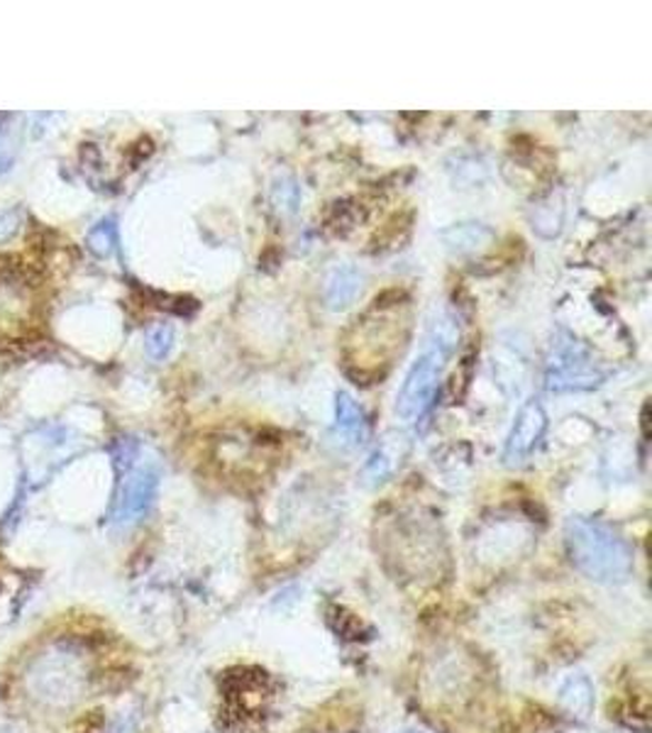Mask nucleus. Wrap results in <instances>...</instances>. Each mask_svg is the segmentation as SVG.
Wrapping results in <instances>:
<instances>
[{
  "label": "nucleus",
  "instance_id": "obj_1",
  "mask_svg": "<svg viewBox=\"0 0 652 733\" xmlns=\"http://www.w3.org/2000/svg\"><path fill=\"white\" fill-rule=\"evenodd\" d=\"M574 568L594 582H623L633 570V548L611 525L596 519H570L564 525Z\"/></svg>",
  "mask_w": 652,
  "mask_h": 733
},
{
  "label": "nucleus",
  "instance_id": "obj_2",
  "mask_svg": "<svg viewBox=\"0 0 652 733\" xmlns=\"http://www.w3.org/2000/svg\"><path fill=\"white\" fill-rule=\"evenodd\" d=\"M458 338L460 330L450 318H442L440 323L433 325V333H430L423 354L413 362L411 372L401 386L397 413L403 421L413 423L423 419V413L433 406L442 370H445L450 352L458 345Z\"/></svg>",
  "mask_w": 652,
  "mask_h": 733
},
{
  "label": "nucleus",
  "instance_id": "obj_3",
  "mask_svg": "<svg viewBox=\"0 0 652 733\" xmlns=\"http://www.w3.org/2000/svg\"><path fill=\"white\" fill-rule=\"evenodd\" d=\"M159 492V470L152 462H134V450L126 455V476L120 482V494L113 521L118 525L138 523L152 509Z\"/></svg>",
  "mask_w": 652,
  "mask_h": 733
},
{
  "label": "nucleus",
  "instance_id": "obj_4",
  "mask_svg": "<svg viewBox=\"0 0 652 733\" xmlns=\"http://www.w3.org/2000/svg\"><path fill=\"white\" fill-rule=\"evenodd\" d=\"M545 425H548V419H545L543 409H540V403H535V401L525 403L523 411L519 413V419H515L506 452H503L506 464H521L525 458H531V452L535 450L540 438H543V433H545Z\"/></svg>",
  "mask_w": 652,
  "mask_h": 733
},
{
  "label": "nucleus",
  "instance_id": "obj_5",
  "mask_svg": "<svg viewBox=\"0 0 652 733\" xmlns=\"http://www.w3.org/2000/svg\"><path fill=\"white\" fill-rule=\"evenodd\" d=\"M572 350H574V345L562 350L555 358V362H550V374H548L550 389L564 391V389H589V386L599 384L601 376L594 372V366L589 364L584 358L572 360Z\"/></svg>",
  "mask_w": 652,
  "mask_h": 733
},
{
  "label": "nucleus",
  "instance_id": "obj_6",
  "mask_svg": "<svg viewBox=\"0 0 652 733\" xmlns=\"http://www.w3.org/2000/svg\"><path fill=\"white\" fill-rule=\"evenodd\" d=\"M362 293V274L360 269H354L350 264L335 267L328 274L325 281V301L330 311H342L360 297Z\"/></svg>",
  "mask_w": 652,
  "mask_h": 733
},
{
  "label": "nucleus",
  "instance_id": "obj_7",
  "mask_svg": "<svg viewBox=\"0 0 652 733\" xmlns=\"http://www.w3.org/2000/svg\"><path fill=\"white\" fill-rule=\"evenodd\" d=\"M560 702L576 719H586L594 709V687L584 675H574L560 690Z\"/></svg>",
  "mask_w": 652,
  "mask_h": 733
},
{
  "label": "nucleus",
  "instance_id": "obj_8",
  "mask_svg": "<svg viewBox=\"0 0 652 733\" xmlns=\"http://www.w3.org/2000/svg\"><path fill=\"white\" fill-rule=\"evenodd\" d=\"M338 425L340 433L352 440V443H362L367 435V421L362 409L357 406L350 394H338Z\"/></svg>",
  "mask_w": 652,
  "mask_h": 733
},
{
  "label": "nucleus",
  "instance_id": "obj_9",
  "mask_svg": "<svg viewBox=\"0 0 652 733\" xmlns=\"http://www.w3.org/2000/svg\"><path fill=\"white\" fill-rule=\"evenodd\" d=\"M144 348L152 360H164L171 352V348H174V330H171V325H167V323H159V325L150 328V333H147V340H144Z\"/></svg>",
  "mask_w": 652,
  "mask_h": 733
},
{
  "label": "nucleus",
  "instance_id": "obj_10",
  "mask_svg": "<svg viewBox=\"0 0 652 733\" xmlns=\"http://www.w3.org/2000/svg\"><path fill=\"white\" fill-rule=\"evenodd\" d=\"M116 244H118V230L113 225V220H103V223H98L89 232V248L98 257H108L110 252L116 250Z\"/></svg>",
  "mask_w": 652,
  "mask_h": 733
},
{
  "label": "nucleus",
  "instance_id": "obj_11",
  "mask_svg": "<svg viewBox=\"0 0 652 733\" xmlns=\"http://www.w3.org/2000/svg\"><path fill=\"white\" fill-rule=\"evenodd\" d=\"M20 272V262L18 257H8V254H0V281H10L16 279Z\"/></svg>",
  "mask_w": 652,
  "mask_h": 733
},
{
  "label": "nucleus",
  "instance_id": "obj_12",
  "mask_svg": "<svg viewBox=\"0 0 652 733\" xmlns=\"http://www.w3.org/2000/svg\"><path fill=\"white\" fill-rule=\"evenodd\" d=\"M405 733H418V731H405Z\"/></svg>",
  "mask_w": 652,
  "mask_h": 733
},
{
  "label": "nucleus",
  "instance_id": "obj_13",
  "mask_svg": "<svg viewBox=\"0 0 652 733\" xmlns=\"http://www.w3.org/2000/svg\"><path fill=\"white\" fill-rule=\"evenodd\" d=\"M0 152H3V147H0Z\"/></svg>",
  "mask_w": 652,
  "mask_h": 733
}]
</instances>
